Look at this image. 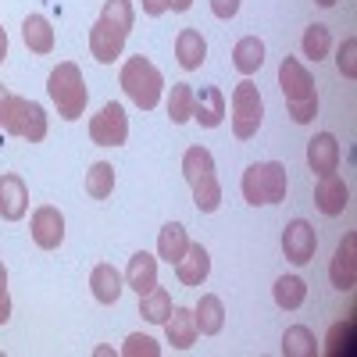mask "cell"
<instances>
[{"label": "cell", "mask_w": 357, "mask_h": 357, "mask_svg": "<svg viewBox=\"0 0 357 357\" xmlns=\"http://www.w3.org/2000/svg\"><path fill=\"white\" fill-rule=\"evenodd\" d=\"M193 0H172V11H190Z\"/></svg>", "instance_id": "cell-41"}, {"label": "cell", "mask_w": 357, "mask_h": 357, "mask_svg": "<svg viewBox=\"0 0 357 357\" xmlns=\"http://www.w3.org/2000/svg\"><path fill=\"white\" fill-rule=\"evenodd\" d=\"M193 321H197V333H200V336H215V333H222L225 311H222V301H218L215 293L200 296V304L193 307Z\"/></svg>", "instance_id": "cell-21"}, {"label": "cell", "mask_w": 357, "mask_h": 357, "mask_svg": "<svg viewBox=\"0 0 357 357\" xmlns=\"http://www.w3.org/2000/svg\"><path fill=\"white\" fill-rule=\"evenodd\" d=\"M307 165H311V172H318V175L340 168V143H336L333 132H318V136L307 143Z\"/></svg>", "instance_id": "cell-16"}, {"label": "cell", "mask_w": 357, "mask_h": 357, "mask_svg": "<svg viewBox=\"0 0 357 357\" xmlns=\"http://www.w3.org/2000/svg\"><path fill=\"white\" fill-rule=\"evenodd\" d=\"M11 318V296H8V268L0 264V325H8Z\"/></svg>", "instance_id": "cell-37"}, {"label": "cell", "mask_w": 357, "mask_h": 357, "mask_svg": "<svg viewBox=\"0 0 357 357\" xmlns=\"http://www.w3.org/2000/svg\"><path fill=\"white\" fill-rule=\"evenodd\" d=\"M301 47H304V57H311V61H321V57H329V50H333V36H329V29L325 25H307L304 29V40H301Z\"/></svg>", "instance_id": "cell-31"}, {"label": "cell", "mask_w": 357, "mask_h": 357, "mask_svg": "<svg viewBox=\"0 0 357 357\" xmlns=\"http://www.w3.org/2000/svg\"><path fill=\"white\" fill-rule=\"evenodd\" d=\"M165 336L175 350H190L197 343V321L190 307H172L168 321H165Z\"/></svg>", "instance_id": "cell-19"}, {"label": "cell", "mask_w": 357, "mask_h": 357, "mask_svg": "<svg viewBox=\"0 0 357 357\" xmlns=\"http://www.w3.org/2000/svg\"><path fill=\"white\" fill-rule=\"evenodd\" d=\"M132 4L129 0H104V11H100V22L118 29L122 36H129V29H132Z\"/></svg>", "instance_id": "cell-33"}, {"label": "cell", "mask_w": 357, "mask_h": 357, "mask_svg": "<svg viewBox=\"0 0 357 357\" xmlns=\"http://www.w3.org/2000/svg\"><path fill=\"white\" fill-rule=\"evenodd\" d=\"M279 86H282V93H286V104H289V118L296 126H307L314 122V114H318V93H314V79L311 72L296 61V57H282V65H279Z\"/></svg>", "instance_id": "cell-1"}, {"label": "cell", "mask_w": 357, "mask_h": 357, "mask_svg": "<svg viewBox=\"0 0 357 357\" xmlns=\"http://www.w3.org/2000/svg\"><path fill=\"white\" fill-rule=\"evenodd\" d=\"M4 97H8V89H4V86H0V107H4Z\"/></svg>", "instance_id": "cell-43"}, {"label": "cell", "mask_w": 357, "mask_h": 357, "mask_svg": "<svg viewBox=\"0 0 357 357\" xmlns=\"http://www.w3.org/2000/svg\"><path fill=\"white\" fill-rule=\"evenodd\" d=\"M272 296H275V304L282 311H296V307L307 301V282L301 275H282V279H275Z\"/></svg>", "instance_id": "cell-24"}, {"label": "cell", "mask_w": 357, "mask_h": 357, "mask_svg": "<svg viewBox=\"0 0 357 357\" xmlns=\"http://www.w3.org/2000/svg\"><path fill=\"white\" fill-rule=\"evenodd\" d=\"M193 118L204 129L225 122V93L218 86H200V93H193Z\"/></svg>", "instance_id": "cell-13"}, {"label": "cell", "mask_w": 357, "mask_h": 357, "mask_svg": "<svg viewBox=\"0 0 357 357\" xmlns=\"http://www.w3.org/2000/svg\"><path fill=\"white\" fill-rule=\"evenodd\" d=\"M193 93H197V89H193L190 82H175V86H172L168 118H172L175 126H183V122H190V118H193Z\"/></svg>", "instance_id": "cell-29"}, {"label": "cell", "mask_w": 357, "mask_h": 357, "mask_svg": "<svg viewBox=\"0 0 357 357\" xmlns=\"http://www.w3.org/2000/svg\"><path fill=\"white\" fill-rule=\"evenodd\" d=\"M286 186H289V175L279 161H261V165H250L243 172V197L254 207L279 204L286 197Z\"/></svg>", "instance_id": "cell-5"}, {"label": "cell", "mask_w": 357, "mask_h": 357, "mask_svg": "<svg viewBox=\"0 0 357 357\" xmlns=\"http://www.w3.org/2000/svg\"><path fill=\"white\" fill-rule=\"evenodd\" d=\"M183 175H186V183H200V178H211L215 175V158L207 146H190V151L183 154Z\"/></svg>", "instance_id": "cell-28"}, {"label": "cell", "mask_w": 357, "mask_h": 357, "mask_svg": "<svg viewBox=\"0 0 357 357\" xmlns=\"http://www.w3.org/2000/svg\"><path fill=\"white\" fill-rule=\"evenodd\" d=\"M29 211V190L22 183V175H0V218L22 222Z\"/></svg>", "instance_id": "cell-12"}, {"label": "cell", "mask_w": 357, "mask_h": 357, "mask_svg": "<svg viewBox=\"0 0 357 357\" xmlns=\"http://www.w3.org/2000/svg\"><path fill=\"white\" fill-rule=\"evenodd\" d=\"M314 4H318V8H333V4H336V0H314Z\"/></svg>", "instance_id": "cell-42"}, {"label": "cell", "mask_w": 357, "mask_h": 357, "mask_svg": "<svg viewBox=\"0 0 357 357\" xmlns=\"http://www.w3.org/2000/svg\"><path fill=\"white\" fill-rule=\"evenodd\" d=\"M211 11H215V18L229 22L236 11H240V0H211Z\"/></svg>", "instance_id": "cell-38"}, {"label": "cell", "mask_w": 357, "mask_h": 357, "mask_svg": "<svg viewBox=\"0 0 357 357\" xmlns=\"http://www.w3.org/2000/svg\"><path fill=\"white\" fill-rule=\"evenodd\" d=\"M314 204H318V211L329 215V218L343 215V207L350 204V190H347V183H343L336 172H325V175L318 178V186H314Z\"/></svg>", "instance_id": "cell-10"}, {"label": "cell", "mask_w": 357, "mask_h": 357, "mask_svg": "<svg viewBox=\"0 0 357 357\" xmlns=\"http://www.w3.org/2000/svg\"><path fill=\"white\" fill-rule=\"evenodd\" d=\"M264 122V100L257 93V86L250 79H243L232 89V132L236 139H250Z\"/></svg>", "instance_id": "cell-6"}, {"label": "cell", "mask_w": 357, "mask_h": 357, "mask_svg": "<svg viewBox=\"0 0 357 357\" xmlns=\"http://www.w3.org/2000/svg\"><path fill=\"white\" fill-rule=\"evenodd\" d=\"M0 129L8 136H22L29 143H40L47 136V111L36 100L25 97H4V107H0Z\"/></svg>", "instance_id": "cell-3"}, {"label": "cell", "mask_w": 357, "mask_h": 357, "mask_svg": "<svg viewBox=\"0 0 357 357\" xmlns=\"http://www.w3.org/2000/svg\"><path fill=\"white\" fill-rule=\"evenodd\" d=\"M175 57H178V65H183L186 72H197L204 65L207 43H204V36L197 33V29H183V33L175 36Z\"/></svg>", "instance_id": "cell-20"}, {"label": "cell", "mask_w": 357, "mask_h": 357, "mask_svg": "<svg viewBox=\"0 0 357 357\" xmlns=\"http://www.w3.org/2000/svg\"><path fill=\"white\" fill-rule=\"evenodd\" d=\"M193 204H197V211H204V215L218 211V204H222V186H218V175L193 183Z\"/></svg>", "instance_id": "cell-34"}, {"label": "cell", "mask_w": 357, "mask_h": 357, "mask_svg": "<svg viewBox=\"0 0 357 357\" xmlns=\"http://www.w3.org/2000/svg\"><path fill=\"white\" fill-rule=\"evenodd\" d=\"M122 354H126V357H158V354H161V343H154L151 336H143V333H132V336L122 343Z\"/></svg>", "instance_id": "cell-35"}, {"label": "cell", "mask_w": 357, "mask_h": 357, "mask_svg": "<svg viewBox=\"0 0 357 357\" xmlns=\"http://www.w3.org/2000/svg\"><path fill=\"white\" fill-rule=\"evenodd\" d=\"M336 65H340V72H343L347 79H357V40H354V36H347V40L340 43Z\"/></svg>", "instance_id": "cell-36"}, {"label": "cell", "mask_w": 357, "mask_h": 357, "mask_svg": "<svg viewBox=\"0 0 357 357\" xmlns=\"http://www.w3.org/2000/svg\"><path fill=\"white\" fill-rule=\"evenodd\" d=\"M4 57H8V33L0 29V65H4Z\"/></svg>", "instance_id": "cell-40"}, {"label": "cell", "mask_w": 357, "mask_h": 357, "mask_svg": "<svg viewBox=\"0 0 357 357\" xmlns=\"http://www.w3.org/2000/svg\"><path fill=\"white\" fill-rule=\"evenodd\" d=\"M89 289H93L97 304H118V296L126 289V275H118L114 264H97L89 275Z\"/></svg>", "instance_id": "cell-18"}, {"label": "cell", "mask_w": 357, "mask_h": 357, "mask_svg": "<svg viewBox=\"0 0 357 357\" xmlns=\"http://www.w3.org/2000/svg\"><path fill=\"white\" fill-rule=\"evenodd\" d=\"M22 40L33 54H50L54 50V29H50V22L43 15H29L22 22Z\"/></svg>", "instance_id": "cell-22"}, {"label": "cell", "mask_w": 357, "mask_h": 357, "mask_svg": "<svg viewBox=\"0 0 357 357\" xmlns=\"http://www.w3.org/2000/svg\"><path fill=\"white\" fill-rule=\"evenodd\" d=\"M354 329H357V321H354V318L336 321L333 329H329V340H325V354H329V357L354 354Z\"/></svg>", "instance_id": "cell-32"}, {"label": "cell", "mask_w": 357, "mask_h": 357, "mask_svg": "<svg viewBox=\"0 0 357 357\" xmlns=\"http://www.w3.org/2000/svg\"><path fill=\"white\" fill-rule=\"evenodd\" d=\"M126 286L136 289L139 296H143L146 289H154V286H158V257L146 254V250L132 254V257H129V268H126Z\"/></svg>", "instance_id": "cell-17"}, {"label": "cell", "mask_w": 357, "mask_h": 357, "mask_svg": "<svg viewBox=\"0 0 357 357\" xmlns=\"http://www.w3.org/2000/svg\"><path fill=\"white\" fill-rule=\"evenodd\" d=\"M29 232H33V243L40 250H57L65 243V215L57 207H36L33 222H29Z\"/></svg>", "instance_id": "cell-8"}, {"label": "cell", "mask_w": 357, "mask_h": 357, "mask_svg": "<svg viewBox=\"0 0 357 357\" xmlns=\"http://www.w3.org/2000/svg\"><path fill=\"white\" fill-rule=\"evenodd\" d=\"M86 193L93 200H104V197L114 193V168L107 161H97L93 168L86 172Z\"/></svg>", "instance_id": "cell-30"}, {"label": "cell", "mask_w": 357, "mask_h": 357, "mask_svg": "<svg viewBox=\"0 0 357 357\" xmlns=\"http://www.w3.org/2000/svg\"><path fill=\"white\" fill-rule=\"evenodd\" d=\"M139 314L146 321H154V325H165L168 314H172V293L165 286H154V289H146L139 296Z\"/></svg>", "instance_id": "cell-26"}, {"label": "cell", "mask_w": 357, "mask_h": 357, "mask_svg": "<svg viewBox=\"0 0 357 357\" xmlns=\"http://www.w3.org/2000/svg\"><path fill=\"white\" fill-rule=\"evenodd\" d=\"M161 86H165L161 72L146 61L143 54L129 57V61L122 65V89L129 93V100H132L136 107L154 111V107L161 104Z\"/></svg>", "instance_id": "cell-4"}, {"label": "cell", "mask_w": 357, "mask_h": 357, "mask_svg": "<svg viewBox=\"0 0 357 357\" xmlns=\"http://www.w3.org/2000/svg\"><path fill=\"white\" fill-rule=\"evenodd\" d=\"M232 65L240 75H254L264 65V43L257 36H243L240 43L232 47Z\"/></svg>", "instance_id": "cell-23"}, {"label": "cell", "mask_w": 357, "mask_h": 357, "mask_svg": "<svg viewBox=\"0 0 357 357\" xmlns=\"http://www.w3.org/2000/svg\"><path fill=\"white\" fill-rule=\"evenodd\" d=\"M47 93L50 100L57 104V114L65 118V122H75V118H82L86 111V100H89V89H86V79L79 72V65L72 61H61L50 79H47Z\"/></svg>", "instance_id": "cell-2"}, {"label": "cell", "mask_w": 357, "mask_h": 357, "mask_svg": "<svg viewBox=\"0 0 357 357\" xmlns=\"http://www.w3.org/2000/svg\"><path fill=\"white\" fill-rule=\"evenodd\" d=\"M282 354L286 357H318V340L307 325H289L282 336Z\"/></svg>", "instance_id": "cell-27"}, {"label": "cell", "mask_w": 357, "mask_h": 357, "mask_svg": "<svg viewBox=\"0 0 357 357\" xmlns=\"http://www.w3.org/2000/svg\"><path fill=\"white\" fill-rule=\"evenodd\" d=\"M207 272H211V254H207L200 243H190L186 254L175 261V275L183 286H200L207 279Z\"/></svg>", "instance_id": "cell-14"}, {"label": "cell", "mask_w": 357, "mask_h": 357, "mask_svg": "<svg viewBox=\"0 0 357 357\" xmlns=\"http://www.w3.org/2000/svg\"><path fill=\"white\" fill-rule=\"evenodd\" d=\"M186 247H190L186 229L178 225V222H168V225L161 229V236H158V257H165L168 264H175L178 257L186 254Z\"/></svg>", "instance_id": "cell-25"}, {"label": "cell", "mask_w": 357, "mask_h": 357, "mask_svg": "<svg viewBox=\"0 0 357 357\" xmlns=\"http://www.w3.org/2000/svg\"><path fill=\"white\" fill-rule=\"evenodd\" d=\"M329 279L336 289H354V279H357V236L354 232H347L343 243L336 247L333 264H329Z\"/></svg>", "instance_id": "cell-11"}, {"label": "cell", "mask_w": 357, "mask_h": 357, "mask_svg": "<svg viewBox=\"0 0 357 357\" xmlns=\"http://www.w3.org/2000/svg\"><path fill=\"white\" fill-rule=\"evenodd\" d=\"M168 8H172V0H143V15H151V18H161Z\"/></svg>", "instance_id": "cell-39"}, {"label": "cell", "mask_w": 357, "mask_h": 357, "mask_svg": "<svg viewBox=\"0 0 357 357\" xmlns=\"http://www.w3.org/2000/svg\"><path fill=\"white\" fill-rule=\"evenodd\" d=\"M314 247H318V236H314V225L304 222V218H293L282 232V254L293 261V264H307L314 257Z\"/></svg>", "instance_id": "cell-9"}, {"label": "cell", "mask_w": 357, "mask_h": 357, "mask_svg": "<svg viewBox=\"0 0 357 357\" xmlns=\"http://www.w3.org/2000/svg\"><path fill=\"white\" fill-rule=\"evenodd\" d=\"M89 139L97 146H122L129 139V118L122 111V104H104L100 114L89 118Z\"/></svg>", "instance_id": "cell-7"}, {"label": "cell", "mask_w": 357, "mask_h": 357, "mask_svg": "<svg viewBox=\"0 0 357 357\" xmlns=\"http://www.w3.org/2000/svg\"><path fill=\"white\" fill-rule=\"evenodd\" d=\"M122 47H126V36L97 18V25L89 29V54H93L100 65H111L114 57H122Z\"/></svg>", "instance_id": "cell-15"}]
</instances>
